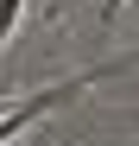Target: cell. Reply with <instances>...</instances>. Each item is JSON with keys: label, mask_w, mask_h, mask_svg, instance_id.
I'll use <instances>...</instances> for the list:
<instances>
[{"label": "cell", "mask_w": 139, "mask_h": 146, "mask_svg": "<svg viewBox=\"0 0 139 146\" xmlns=\"http://www.w3.org/2000/svg\"><path fill=\"white\" fill-rule=\"evenodd\" d=\"M19 13H26V0H0V44L19 32Z\"/></svg>", "instance_id": "cell-1"}, {"label": "cell", "mask_w": 139, "mask_h": 146, "mask_svg": "<svg viewBox=\"0 0 139 146\" xmlns=\"http://www.w3.org/2000/svg\"><path fill=\"white\" fill-rule=\"evenodd\" d=\"M120 7H127V0H101V26H114V19H120Z\"/></svg>", "instance_id": "cell-2"}]
</instances>
